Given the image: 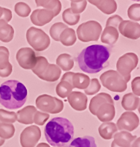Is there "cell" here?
Instances as JSON below:
<instances>
[{
	"instance_id": "6da1fadb",
	"label": "cell",
	"mask_w": 140,
	"mask_h": 147,
	"mask_svg": "<svg viewBox=\"0 0 140 147\" xmlns=\"http://www.w3.org/2000/svg\"><path fill=\"white\" fill-rule=\"evenodd\" d=\"M112 49L95 44L84 49L77 58L80 69L84 73L95 74L109 65Z\"/></svg>"
},
{
	"instance_id": "7a4b0ae2",
	"label": "cell",
	"mask_w": 140,
	"mask_h": 147,
	"mask_svg": "<svg viewBox=\"0 0 140 147\" xmlns=\"http://www.w3.org/2000/svg\"><path fill=\"white\" fill-rule=\"evenodd\" d=\"M44 134L49 145L64 147L73 139L74 126L69 119L54 117L46 125Z\"/></svg>"
},
{
	"instance_id": "3957f363",
	"label": "cell",
	"mask_w": 140,
	"mask_h": 147,
	"mask_svg": "<svg viewBox=\"0 0 140 147\" xmlns=\"http://www.w3.org/2000/svg\"><path fill=\"white\" fill-rule=\"evenodd\" d=\"M25 86L17 80H8L0 86V104L9 110L23 107L27 100Z\"/></svg>"
},
{
	"instance_id": "277c9868",
	"label": "cell",
	"mask_w": 140,
	"mask_h": 147,
	"mask_svg": "<svg viewBox=\"0 0 140 147\" xmlns=\"http://www.w3.org/2000/svg\"><path fill=\"white\" fill-rule=\"evenodd\" d=\"M100 80L102 85L110 91L122 93L127 90V82L116 70L110 69L104 72L101 75Z\"/></svg>"
},
{
	"instance_id": "5b68a950",
	"label": "cell",
	"mask_w": 140,
	"mask_h": 147,
	"mask_svg": "<svg viewBox=\"0 0 140 147\" xmlns=\"http://www.w3.org/2000/svg\"><path fill=\"white\" fill-rule=\"evenodd\" d=\"M102 32V26L98 22L90 20L85 22L77 28V35L78 39L84 43L98 40Z\"/></svg>"
},
{
	"instance_id": "8992f818",
	"label": "cell",
	"mask_w": 140,
	"mask_h": 147,
	"mask_svg": "<svg viewBox=\"0 0 140 147\" xmlns=\"http://www.w3.org/2000/svg\"><path fill=\"white\" fill-rule=\"evenodd\" d=\"M28 44L37 52H43L49 48L50 38L44 31L35 27H30L26 32Z\"/></svg>"
},
{
	"instance_id": "52a82bcc",
	"label": "cell",
	"mask_w": 140,
	"mask_h": 147,
	"mask_svg": "<svg viewBox=\"0 0 140 147\" xmlns=\"http://www.w3.org/2000/svg\"><path fill=\"white\" fill-rule=\"evenodd\" d=\"M138 56L133 52H127L121 56L116 63L117 72L123 77L126 82H129L131 78V72L137 67Z\"/></svg>"
},
{
	"instance_id": "ba28073f",
	"label": "cell",
	"mask_w": 140,
	"mask_h": 147,
	"mask_svg": "<svg viewBox=\"0 0 140 147\" xmlns=\"http://www.w3.org/2000/svg\"><path fill=\"white\" fill-rule=\"evenodd\" d=\"M36 107L44 113L58 114L64 109V102L56 97L43 94L36 99Z\"/></svg>"
},
{
	"instance_id": "9c48e42d",
	"label": "cell",
	"mask_w": 140,
	"mask_h": 147,
	"mask_svg": "<svg viewBox=\"0 0 140 147\" xmlns=\"http://www.w3.org/2000/svg\"><path fill=\"white\" fill-rule=\"evenodd\" d=\"M41 138V131L37 125L27 127L20 134L22 147H34Z\"/></svg>"
},
{
	"instance_id": "30bf717a",
	"label": "cell",
	"mask_w": 140,
	"mask_h": 147,
	"mask_svg": "<svg viewBox=\"0 0 140 147\" xmlns=\"http://www.w3.org/2000/svg\"><path fill=\"white\" fill-rule=\"evenodd\" d=\"M16 59L22 68L25 69H32L37 62V56L32 49L25 47L18 50L16 55Z\"/></svg>"
},
{
	"instance_id": "8fae6325",
	"label": "cell",
	"mask_w": 140,
	"mask_h": 147,
	"mask_svg": "<svg viewBox=\"0 0 140 147\" xmlns=\"http://www.w3.org/2000/svg\"><path fill=\"white\" fill-rule=\"evenodd\" d=\"M139 125V117L132 111H126L117 120L116 127L119 131H132Z\"/></svg>"
},
{
	"instance_id": "7c38bea8",
	"label": "cell",
	"mask_w": 140,
	"mask_h": 147,
	"mask_svg": "<svg viewBox=\"0 0 140 147\" xmlns=\"http://www.w3.org/2000/svg\"><path fill=\"white\" fill-rule=\"evenodd\" d=\"M119 31L124 37L131 40L139 39L140 37V25L131 20H123L119 26Z\"/></svg>"
},
{
	"instance_id": "4fadbf2b",
	"label": "cell",
	"mask_w": 140,
	"mask_h": 147,
	"mask_svg": "<svg viewBox=\"0 0 140 147\" xmlns=\"http://www.w3.org/2000/svg\"><path fill=\"white\" fill-rule=\"evenodd\" d=\"M54 15L52 11L45 9L34 10L31 14V21L37 26H43L52 20Z\"/></svg>"
},
{
	"instance_id": "5bb4252c",
	"label": "cell",
	"mask_w": 140,
	"mask_h": 147,
	"mask_svg": "<svg viewBox=\"0 0 140 147\" xmlns=\"http://www.w3.org/2000/svg\"><path fill=\"white\" fill-rule=\"evenodd\" d=\"M70 106L75 111H82L87 107V96L84 93L78 91H72L67 96Z\"/></svg>"
},
{
	"instance_id": "9a60e30c",
	"label": "cell",
	"mask_w": 140,
	"mask_h": 147,
	"mask_svg": "<svg viewBox=\"0 0 140 147\" xmlns=\"http://www.w3.org/2000/svg\"><path fill=\"white\" fill-rule=\"evenodd\" d=\"M116 114V110L114 104L106 102L101 105L96 111L95 115L97 116L98 119L103 123L110 122L114 119Z\"/></svg>"
},
{
	"instance_id": "2e32d148",
	"label": "cell",
	"mask_w": 140,
	"mask_h": 147,
	"mask_svg": "<svg viewBox=\"0 0 140 147\" xmlns=\"http://www.w3.org/2000/svg\"><path fill=\"white\" fill-rule=\"evenodd\" d=\"M106 102L114 104L113 99L110 94L106 93H100L95 96L93 98H92L91 101H90V106H89L90 113L93 115H95L99 107Z\"/></svg>"
},
{
	"instance_id": "e0dca14e",
	"label": "cell",
	"mask_w": 140,
	"mask_h": 147,
	"mask_svg": "<svg viewBox=\"0 0 140 147\" xmlns=\"http://www.w3.org/2000/svg\"><path fill=\"white\" fill-rule=\"evenodd\" d=\"M37 111V108L33 105H28L25 107L23 109L18 111L17 113V121L25 125L33 124V118L34 114Z\"/></svg>"
},
{
	"instance_id": "ac0fdd59",
	"label": "cell",
	"mask_w": 140,
	"mask_h": 147,
	"mask_svg": "<svg viewBox=\"0 0 140 147\" xmlns=\"http://www.w3.org/2000/svg\"><path fill=\"white\" fill-rule=\"evenodd\" d=\"M116 145L119 147H131L132 142L136 138V136H133L129 131H121L120 132L116 133L113 136Z\"/></svg>"
},
{
	"instance_id": "d6986e66",
	"label": "cell",
	"mask_w": 140,
	"mask_h": 147,
	"mask_svg": "<svg viewBox=\"0 0 140 147\" xmlns=\"http://www.w3.org/2000/svg\"><path fill=\"white\" fill-rule=\"evenodd\" d=\"M119 37V33L117 28L112 26H106L101 34V40L105 44L114 45L118 41Z\"/></svg>"
},
{
	"instance_id": "ffe728a7",
	"label": "cell",
	"mask_w": 140,
	"mask_h": 147,
	"mask_svg": "<svg viewBox=\"0 0 140 147\" xmlns=\"http://www.w3.org/2000/svg\"><path fill=\"white\" fill-rule=\"evenodd\" d=\"M121 106L128 111H132L139 107V97L136 96L133 93L125 94L122 98Z\"/></svg>"
},
{
	"instance_id": "44dd1931",
	"label": "cell",
	"mask_w": 140,
	"mask_h": 147,
	"mask_svg": "<svg viewBox=\"0 0 140 147\" xmlns=\"http://www.w3.org/2000/svg\"><path fill=\"white\" fill-rule=\"evenodd\" d=\"M61 75V69L56 64H50L46 72L40 77V79L49 82H54L58 81Z\"/></svg>"
},
{
	"instance_id": "7402d4cb",
	"label": "cell",
	"mask_w": 140,
	"mask_h": 147,
	"mask_svg": "<svg viewBox=\"0 0 140 147\" xmlns=\"http://www.w3.org/2000/svg\"><path fill=\"white\" fill-rule=\"evenodd\" d=\"M118 129L114 123L107 122L102 123L98 128V133L100 136L104 140H110L113 138L114 134L117 133Z\"/></svg>"
},
{
	"instance_id": "603a6c76",
	"label": "cell",
	"mask_w": 140,
	"mask_h": 147,
	"mask_svg": "<svg viewBox=\"0 0 140 147\" xmlns=\"http://www.w3.org/2000/svg\"><path fill=\"white\" fill-rule=\"evenodd\" d=\"M13 35L14 30L13 27L3 20H0V40L8 43L13 40Z\"/></svg>"
},
{
	"instance_id": "cb8c5ba5",
	"label": "cell",
	"mask_w": 140,
	"mask_h": 147,
	"mask_svg": "<svg viewBox=\"0 0 140 147\" xmlns=\"http://www.w3.org/2000/svg\"><path fill=\"white\" fill-rule=\"evenodd\" d=\"M77 40L76 33L72 28H67L63 31L60 35L59 41L65 47H71Z\"/></svg>"
},
{
	"instance_id": "d4e9b609",
	"label": "cell",
	"mask_w": 140,
	"mask_h": 147,
	"mask_svg": "<svg viewBox=\"0 0 140 147\" xmlns=\"http://www.w3.org/2000/svg\"><path fill=\"white\" fill-rule=\"evenodd\" d=\"M90 82V77L83 73H77L74 74L72 81L73 88L84 90L87 88Z\"/></svg>"
},
{
	"instance_id": "484cf974",
	"label": "cell",
	"mask_w": 140,
	"mask_h": 147,
	"mask_svg": "<svg viewBox=\"0 0 140 147\" xmlns=\"http://www.w3.org/2000/svg\"><path fill=\"white\" fill-rule=\"evenodd\" d=\"M56 65L63 70L69 71L74 67V60L70 55L63 53L57 58Z\"/></svg>"
},
{
	"instance_id": "4316f807",
	"label": "cell",
	"mask_w": 140,
	"mask_h": 147,
	"mask_svg": "<svg viewBox=\"0 0 140 147\" xmlns=\"http://www.w3.org/2000/svg\"><path fill=\"white\" fill-rule=\"evenodd\" d=\"M68 147H97V146L95 138L91 136H84L74 139Z\"/></svg>"
},
{
	"instance_id": "83f0119b",
	"label": "cell",
	"mask_w": 140,
	"mask_h": 147,
	"mask_svg": "<svg viewBox=\"0 0 140 147\" xmlns=\"http://www.w3.org/2000/svg\"><path fill=\"white\" fill-rule=\"evenodd\" d=\"M49 65V62H48V61H47L45 57L39 56V57H37L36 64L31 70L38 78H40L43 73H45Z\"/></svg>"
},
{
	"instance_id": "f1b7e54d",
	"label": "cell",
	"mask_w": 140,
	"mask_h": 147,
	"mask_svg": "<svg viewBox=\"0 0 140 147\" xmlns=\"http://www.w3.org/2000/svg\"><path fill=\"white\" fill-rule=\"evenodd\" d=\"M72 90L73 87L70 83L66 81H60L56 87V93L58 96L65 99L72 92Z\"/></svg>"
},
{
	"instance_id": "f546056e",
	"label": "cell",
	"mask_w": 140,
	"mask_h": 147,
	"mask_svg": "<svg viewBox=\"0 0 140 147\" xmlns=\"http://www.w3.org/2000/svg\"><path fill=\"white\" fill-rule=\"evenodd\" d=\"M97 7L105 14H112L117 10V4L115 0H103Z\"/></svg>"
},
{
	"instance_id": "4dcf8cb0",
	"label": "cell",
	"mask_w": 140,
	"mask_h": 147,
	"mask_svg": "<svg viewBox=\"0 0 140 147\" xmlns=\"http://www.w3.org/2000/svg\"><path fill=\"white\" fill-rule=\"evenodd\" d=\"M80 14H75L72 12L70 8H67L62 13V18L64 22L69 26H75L80 20Z\"/></svg>"
},
{
	"instance_id": "1f68e13d",
	"label": "cell",
	"mask_w": 140,
	"mask_h": 147,
	"mask_svg": "<svg viewBox=\"0 0 140 147\" xmlns=\"http://www.w3.org/2000/svg\"><path fill=\"white\" fill-rule=\"evenodd\" d=\"M68 26L63 22H56L52 26L49 30V34L52 39L55 41H59L60 34L63 32L64 30L67 28Z\"/></svg>"
},
{
	"instance_id": "d6a6232c",
	"label": "cell",
	"mask_w": 140,
	"mask_h": 147,
	"mask_svg": "<svg viewBox=\"0 0 140 147\" xmlns=\"http://www.w3.org/2000/svg\"><path fill=\"white\" fill-rule=\"evenodd\" d=\"M15 128L10 123H2L0 125V137L3 139H10L14 135Z\"/></svg>"
},
{
	"instance_id": "836d02e7",
	"label": "cell",
	"mask_w": 140,
	"mask_h": 147,
	"mask_svg": "<svg viewBox=\"0 0 140 147\" xmlns=\"http://www.w3.org/2000/svg\"><path fill=\"white\" fill-rule=\"evenodd\" d=\"M14 11L19 17H27L31 13V7L25 2H17L14 6Z\"/></svg>"
},
{
	"instance_id": "e575fe53",
	"label": "cell",
	"mask_w": 140,
	"mask_h": 147,
	"mask_svg": "<svg viewBox=\"0 0 140 147\" xmlns=\"http://www.w3.org/2000/svg\"><path fill=\"white\" fill-rule=\"evenodd\" d=\"M101 86L98 79H97V78H92V79L90 80L89 86L86 89H84V92H85L86 95H95L97 93H98L99 90H101Z\"/></svg>"
},
{
	"instance_id": "d590c367",
	"label": "cell",
	"mask_w": 140,
	"mask_h": 147,
	"mask_svg": "<svg viewBox=\"0 0 140 147\" xmlns=\"http://www.w3.org/2000/svg\"><path fill=\"white\" fill-rule=\"evenodd\" d=\"M127 16L131 20L139 22L140 20V5L139 3L133 4L127 9Z\"/></svg>"
},
{
	"instance_id": "8d00e7d4",
	"label": "cell",
	"mask_w": 140,
	"mask_h": 147,
	"mask_svg": "<svg viewBox=\"0 0 140 147\" xmlns=\"http://www.w3.org/2000/svg\"><path fill=\"white\" fill-rule=\"evenodd\" d=\"M17 114L14 112H10L7 111L0 110V120L5 123H12L17 121Z\"/></svg>"
},
{
	"instance_id": "74e56055",
	"label": "cell",
	"mask_w": 140,
	"mask_h": 147,
	"mask_svg": "<svg viewBox=\"0 0 140 147\" xmlns=\"http://www.w3.org/2000/svg\"><path fill=\"white\" fill-rule=\"evenodd\" d=\"M9 63V51L4 47H0V69H4Z\"/></svg>"
},
{
	"instance_id": "f35d334b",
	"label": "cell",
	"mask_w": 140,
	"mask_h": 147,
	"mask_svg": "<svg viewBox=\"0 0 140 147\" xmlns=\"http://www.w3.org/2000/svg\"><path fill=\"white\" fill-rule=\"evenodd\" d=\"M87 1L83 0L79 2H71V11L73 13L75 14H80V13L84 12V10L86 9Z\"/></svg>"
},
{
	"instance_id": "ab89813d",
	"label": "cell",
	"mask_w": 140,
	"mask_h": 147,
	"mask_svg": "<svg viewBox=\"0 0 140 147\" xmlns=\"http://www.w3.org/2000/svg\"><path fill=\"white\" fill-rule=\"evenodd\" d=\"M49 119V114L47 113H43L41 111H36L34 115L33 121L36 125H43Z\"/></svg>"
},
{
	"instance_id": "60d3db41",
	"label": "cell",
	"mask_w": 140,
	"mask_h": 147,
	"mask_svg": "<svg viewBox=\"0 0 140 147\" xmlns=\"http://www.w3.org/2000/svg\"><path fill=\"white\" fill-rule=\"evenodd\" d=\"M61 2L60 0H51L49 5L46 6L45 9L52 11L54 13V17L58 16L61 11Z\"/></svg>"
},
{
	"instance_id": "b9f144b4",
	"label": "cell",
	"mask_w": 140,
	"mask_h": 147,
	"mask_svg": "<svg viewBox=\"0 0 140 147\" xmlns=\"http://www.w3.org/2000/svg\"><path fill=\"white\" fill-rule=\"evenodd\" d=\"M122 21H123V19L121 18L119 15H113L107 19L106 26H112V27L117 28Z\"/></svg>"
},
{
	"instance_id": "7bdbcfd3",
	"label": "cell",
	"mask_w": 140,
	"mask_h": 147,
	"mask_svg": "<svg viewBox=\"0 0 140 147\" xmlns=\"http://www.w3.org/2000/svg\"><path fill=\"white\" fill-rule=\"evenodd\" d=\"M131 88H132L133 93L136 96L139 97L140 96V77H136L132 81L131 83Z\"/></svg>"
},
{
	"instance_id": "ee69618b",
	"label": "cell",
	"mask_w": 140,
	"mask_h": 147,
	"mask_svg": "<svg viewBox=\"0 0 140 147\" xmlns=\"http://www.w3.org/2000/svg\"><path fill=\"white\" fill-rule=\"evenodd\" d=\"M12 73V65L11 63H8L5 68L0 69V76L1 77H8Z\"/></svg>"
},
{
	"instance_id": "f6af8a7d",
	"label": "cell",
	"mask_w": 140,
	"mask_h": 147,
	"mask_svg": "<svg viewBox=\"0 0 140 147\" xmlns=\"http://www.w3.org/2000/svg\"><path fill=\"white\" fill-rule=\"evenodd\" d=\"M12 19V12L11 10L8 9V8H5L4 7V13H3V17H2V20L5 21L6 22H10Z\"/></svg>"
},
{
	"instance_id": "bcb514c9",
	"label": "cell",
	"mask_w": 140,
	"mask_h": 147,
	"mask_svg": "<svg viewBox=\"0 0 140 147\" xmlns=\"http://www.w3.org/2000/svg\"><path fill=\"white\" fill-rule=\"evenodd\" d=\"M74 74H75V73H72V72H67V73H66L63 76V77H62L61 81H66V82H68L69 83H70L72 84V77L74 76Z\"/></svg>"
},
{
	"instance_id": "7dc6e473",
	"label": "cell",
	"mask_w": 140,
	"mask_h": 147,
	"mask_svg": "<svg viewBox=\"0 0 140 147\" xmlns=\"http://www.w3.org/2000/svg\"><path fill=\"white\" fill-rule=\"evenodd\" d=\"M50 2L51 0H35L36 5L38 7H43L44 8L46 7Z\"/></svg>"
},
{
	"instance_id": "c3c4849f",
	"label": "cell",
	"mask_w": 140,
	"mask_h": 147,
	"mask_svg": "<svg viewBox=\"0 0 140 147\" xmlns=\"http://www.w3.org/2000/svg\"><path fill=\"white\" fill-rule=\"evenodd\" d=\"M139 143H140V138H136L131 144V147H139Z\"/></svg>"
},
{
	"instance_id": "681fc988",
	"label": "cell",
	"mask_w": 140,
	"mask_h": 147,
	"mask_svg": "<svg viewBox=\"0 0 140 147\" xmlns=\"http://www.w3.org/2000/svg\"><path fill=\"white\" fill-rule=\"evenodd\" d=\"M102 1L103 0H88V2H90V4H92V5H95V6H96V7L101 4V2H102Z\"/></svg>"
},
{
	"instance_id": "f907efd6",
	"label": "cell",
	"mask_w": 140,
	"mask_h": 147,
	"mask_svg": "<svg viewBox=\"0 0 140 147\" xmlns=\"http://www.w3.org/2000/svg\"><path fill=\"white\" fill-rule=\"evenodd\" d=\"M36 147H50V146L49 144H46V143H40V144H38Z\"/></svg>"
},
{
	"instance_id": "816d5d0a",
	"label": "cell",
	"mask_w": 140,
	"mask_h": 147,
	"mask_svg": "<svg viewBox=\"0 0 140 147\" xmlns=\"http://www.w3.org/2000/svg\"><path fill=\"white\" fill-rule=\"evenodd\" d=\"M3 13H4V7H0V18H2Z\"/></svg>"
},
{
	"instance_id": "f5cc1de1",
	"label": "cell",
	"mask_w": 140,
	"mask_h": 147,
	"mask_svg": "<svg viewBox=\"0 0 140 147\" xmlns=\"http://www.w3.org/2000/svg\"><path fill=\"white\" fill-rule=\"evenodd\" d=\"M4 143H5V139H3V138H2L1 137H0V146L3 145Z\"/></svg>"
},
{
	"instance_id": "db71d44e",
	"label": "cell",
	"mask_w": 140,
	"mask_h": 147,
	"mask_svg": "<svg viewBox=\"0 0 140 147\" xmlns=\"http://www.w3.org/2000/svg\"><path fill=\"white\" fill-rule=\"evenodd\" d=\"M111 147H119V146H118L117 145H116V144H115V143L113 141L112 144H111Z\"/></svg>"
},
{
	"instance_id": "11a10c76",
	"label": "cell",
	"mask_w": 140,
	"mask_h": 147,
	"mask_svg": "<svg viewBox=\"0 0 140 147\" xmlns=\"http://www.w3.org/2000/svg\"><path fill=\"white\" fill-rule=\"evenodd\" d=\"M71 2H81V1H83V0H70Z\"/></svg>"
},
{
	"instance_id": "9f6ffc18",
	"label": "cell",
	"mask_w": 140,
	"mask_h": 147,
	"mask_svg": "<svg viewBox=\"0 0 140 147\" xmlns=\"http://www.w3.org/2000/svg\"><path fill=\"white\" fill-rule=\"evenodd\" d=\"M132 1H136V2H139L140 0H132Z\"/></svg>"
}]
</instances>
